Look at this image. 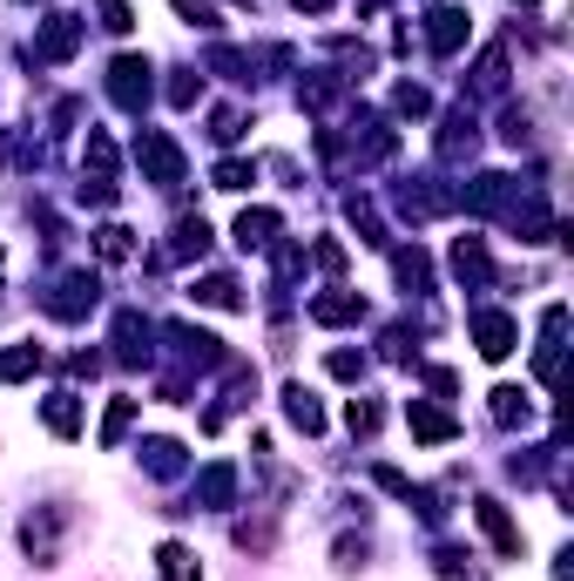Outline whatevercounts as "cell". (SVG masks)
Returning a JSON list of instances; mask_svg holds the SVG:
<instances>
[{"label":"cell","mask_w":574,"mask_h":581,"mask_svg":"<svg viewBox=\"0 0 574 581\" xmlns=\"http://www.w3.org/2000/svg\"><path fill=\"white\" fill-rule=\"evenodd\" d=\"M149 74H155V68H149L142 54H115V61H109V102L129 109V116H142L149 96H155V81H149Z\"/></svg>","instance_id":"obj_1"},{"label":"cell","mask_w":574,"mask_h":581,"mask_svg":"<svg viewBox=\"0 0 574 581\" xmlns=\"http://www.w3.org/2000/svg\"><path fill=\"white\" fill-rule=\"evenodd\" d=\"M135 162H142V177L162 183V190L183 183V149H177V136H162V129H142L135 136Z\"/></svg>","instance_id":"obj_2"},{"label":"cell","mask_w":574,"mask_h":581,"mask_svg":"<svg viewBox=\"0 0 574 581\" xmlns=\"http://www.w3.org/2000/svg\"><path fill=\"white\" fill-rule=\"evenodd\" d=\"M95 298H102V278H95V271H68V278H61L41 304H48L54 318H68V324H74V318H89V311H95Z\"/></svg>","instance_id":"obj_3"},{"label":"cell","mask_w":574,"mask_h":581,"mask_svg":"<svg viewBox=\"0 0 574 581\" xmlns=\"http://www.w3.org/2000/svg\"><path fill=\"white\" fill-rule=\"evenodd\" d=\"M162 339L177 345V359L190 365V372H216V365H230V352H223V339H210V331H197V324H170Z\"/></svg>","instance_id":"obj_4"},{"label":"cell","mask_w":574,"mask_h":581,"mask_svg":"<svg viewBox=\"0 0 574 581\" xmlns=\"http://www.w3.org/2000/svg\"><path fill=\"white\" fill-rule=\"evenodd\" d=\"M473 345H480V359H507L514 345H521V331H514V318L507 311H473Z\"/></svg>","instance_id":"obj_5"},{"label":"cell","mask_w":574,"mask_h":581,"mask_svg":"<svg viewBox=\"0 0 574 581\" xmlns=\"http://www.w3.org/2000/svg\"><path fill=\"white\" fill-rule=\"evenodd\" d=\"M149 339H155V324H149L142 311H122V318H115V359H122V365H149V359H155Z\"/></svg>","instance_id":"obj_6"},{"label":"cell","mask_w":574,"mask_h":581,"mask_svg":"<svg viewBox=\"0 0 574 581\" xmlns=\"http://www.w3.org/2000/svg\"><path fill=\"white\" fill-rule=\"evenodd\" d=\"M74 48H81V21L74 14H48L41 34H34V61H74Z\"/></svg>","instance_id":"obj_7"},{"label":"cell","mask_w":574,"mask_h":581,"mask_svg":"<svg viewBox=\"0 0 574 581\" xmlns=\"http://www.w3.org/2000/svg\"><path fill=\"white\" fill-rule=\"evenodd\" d=\"M561 331H567V304H547L541 311V359H534L541 385H561Z\"/></svg>","instance_id":"obj_8"},{"label":"cell","mask_w":574,"mask_h":581,"mask_svg":"<svg viewBox=\"0 0 574 581\" xmlns=\"http://www.w3.org/2000/svg\"><path fill=\"white\" fill-rule=\"evenodd\" d=\"M405 427H413V440H426V447H446L453 433H460V420L446 405H426V399H413L405 405Z\"/></svg>","instance_id":"obj_9"},{"label":"cell","mask_w":574,"mask_h":581,"mask_svg":"<svg viewBox=\"0 0 574 581\" xmlns=\"http://www.w3.org/2000/svg\"><path fill=\"white\" fill-rule=\"evenodd\" d=\"M473 521L486 528V541H494V554H521V528H514V514L501 508V501H473Z\"/></svg>","instance_id":"obj_10"},{"label":"cell","mask_w":574,"mask_h":581,"mask_svg":"<svg viewBox=\"0 0 574 581\" xmlns=\"http://www.w3.org/2000/svg\"><path fill=\"white\" fill-rule=\"evenodd\" d=\"M466 8H433L426 14V41H433V54H460V41H466Z\"/></svg>","instance_id":"obj_11"},{"label":"cell","mask_w":574,"mask_h":581,"mask_svg":"<svg viewBox=\"0 0 574 581\" xmlns=\"http://www.w3.org/2000/svg\"><path fill=\"white\" fill-rule=\"evenodd\" d=\"M453 278H460V284H494V258H486L480 237H460V243H453Z\"/></svg>","instance_id":"obj_12"},{"label":"cell","mask_w":574,"mask_h":581,"mask_svg":"<svg viewBox=\"0 0 574 581\" xmlns=\"http://www.w3.org/2000/svg\"><path fill=\"white\" fill-rule=\"evenodd\" d=\"M284 420H291L298 433H324V405H318L311 385H298V379L284 385Z\"/></svg>","instance_id":"obj_13"},{"label":"cell","mask_w":574,"mask_h":581,"mask_svg":"<svg viewBox=\"0 0 574 581\" xmlns=\"http://www.w3.org/2000/svg\"><path fill=\"white\" fill-rule=\"evenodd\" d=\"M230 501H236V467H230V460L203 467V473H197V508H230Z\"/></svg>","instance_id":"obj_14"},{"label":"cell","mask_w":574,"mask_h":581,"mask_svg":"<svg viewBox=\"0 0 574 581\" xmlns=\"http://www.w3.org/2000/svg\"><path fill=\"white\" fill-rule=\"evenodd\" d=\"M311 318L318 324H359L365 318V298L359 291H324V298H311Z\"/></svg>","instance_id":"obj_15"},{"label":"cell","mask_w":574,"mask_h":581,"mask_svg":"<svg viewBox=\"0 0 574 581\" xmlns=\"http://www.w3.org/2000/svg\"><path fill=\"white\" fill-rule=\"evenodd\" d=\"M278 210H243L236 217V243H243V251H264V243H278Z\"/></svg>","instance_id":"obj_16"},{"label":"cell","mask_w":574,"mask_h":581,"mask_svg":"<svg viewBox=\"0 0 574 581\" xmlns=\"http://www.w3.org/2000/svg\"><path fill=\"white\" fill-rule=\"evenodd\" d=\"M41 420H48V433L74 440V433H81V399H74V392H48V405H41Z\"/></svg>","instance_id":"obj_17"},{"label":"cell","mask_w":574,"mask_h":581,"mask_svg":"<svg viewBox=\"0 0 574 581\" xmlns=\"http://www.w3.org/2000/svg\"><path fill=\"white\" fill-rule=\"evenodd\" d=\"M203 251H210V223L203 217H183L170 230V258H203Z\"/></svg>","instance_id":"obj_18"},{"label":"cell","mask_w":574,"mask_h":581,"mask_svg":"<svg viewBox=\"0 0 574 581\" xmlns=\"http://www.w3.org/2000/svg\"><path fill=\"white\" fill-rule=\"evenodd\" d=\"M142 467H149L155 480H177V473H183V447H177V440H142Z\"/></svg>","instance_id":"obj_19"},{"label":"cell","mask_w":574,"mask_h":581,"mask_svg":"<svg viewBox=\"0 0 574 581\" xmlns=\"http://www.w3.org/2000/svg\"><path fill=\"white\" fill-rule=\"evenodd\" d=\"M21 548L48 568V561H54V514H28V521H21Z\"/></svg>","instance_id":"obj_20"},{"label":"cell","mask_w":574,"mask_h":581,"mask_svg":"<svg viewBox=\"0 0 574 581\" xmlns=\"http://www.w3.org/2000/svg\"><path fill=\"white\" fill-rule=\"evenodd\" d=\"M473 89H480V96H501V89H507V48H486V54H480Z\"/></svg>","instance_id":"obj_21"},{"label":"cell","mask_w":574,"mask_h":581,"mask_svg":"<svg viewBox=\"0 0 574 581\" xmlns=\"http://www.w3.org/2000/svg\"><path fill=\"white\" fill-rule=\"evenodd\" d=\"M95 258H102V264H122V258H135V230H122V223H102V230H95Z\"/></svg>","instance_id":"obj_22"},{"label":"cell","mask_w":574,"mask_h":581,"mask_svg":"<svg viewBox=\"0 0 574 581\" xmlns=\"http://www.w3.org/2000/svg\"><path fill=\"white\" fill-rule=\"evenodd\" d=\"M392 271H399V284H405V291H433V264H426V251H399V258H392Z\"/></svg>","instance_id":"obj_23"},{"label":"cell","mask_w":574,"mask_h":581,"mask_svg":"<svg viewBox=\"0 0 574 581\" xmlns=\"http://www.w3.org/2000/svg\"><path fill=\"white\" fill-rule=\"evenodd\" d=\"M155 561H162V581H203V574H197V554H190L183 541H162Z\"/></svg>","instance_id":"obj_24"},{"label":"cell","mask_w":574,"mask_h":581,"mask_svg":"<svg viewBox=\"0 0 574 581\" xmlns=\"http://www.w3.org/2000/svg\"><path fill=\"white\" fill-rule=\"evenodd\" d=\"M41 372V345H8V352H0V379H34Z\"/></svg>","instance_id":"obj_25"},{"label":"cell","mask_w":574,"mask_h":581,"mask_svg":"<svg viewBox=\"0 0 574 581\" xmlns=\"http://www.w3.org/2000/svg\"><path fill=\"white\" fill-rule=\"evenodd\" d=\"M460 149H473V116H466V109H453V116H446V129H440V156L453 162Z\"/></svg>","instance_id":"obj_26"},{"label":"cell","mask_w":574,"mask_h":581,"mask_svg":"<svg viewBox=\"0 0 574 581\" xmlns=\"http://www.w3.org/2000/svg\"><path fill=\"white\" fill-rule=\"evenodd\" d=\"M190 298L197 304H216V311H236L243 298H236V278H203V284H190Z\"/></svg>","instance_id":"obj_27"},{"label":"cell","mask_w":574,"mask_h":581,"mask_svg":"<svg viewBox=\"0 0 574 581\" xmlns=\"http://www.w3.org/2000/svg\"><path fill=\"white\" fill-rule=\"evenodd\" d=\"M135 412H142V399H115V405H109V420H102V447H122V433L135 427Z\"/></svg>","instance_id":"obj_28"},{"label":"cell","mask_w":574,"mask_h":581,"mask_svg":"<svg viewBox=\"0 0 574 581\" xmlns=\"http://www.w3.org/2000/svg\"><path fill=\"white\" fill-rule=\"evenodd\" d=\"M494 420H501V427H514V420L527 427V392H521V385H494Z\"/></svg>","instance_id":"obj_29"},{"label":"cell","mask_w":574,"mask_h":581,"mask_svg":"<svg viewBox=\"0 0 574 581\" xmlns=\"http://www.w3.org/2000/svg\"><path fill=\"white\" fill-rule=\"evenodd\" d=\"M251 183H258V162H236V156L216 162V190H251Z\"/></svg>","instance_id":"obj_30"},{"label":"cell","mask_w":574,"mask_h":581,"mask_svg":"<svg viewBox=\"0 0 574 581\" xmlns=\"http://www.w3.org/2000/svg\"><path fill=\"white\" fill-rule=\"evenodd\" d=\"M392 109H399V116H426L433 102H426V89H420V81H399V89H392Z\"/></svg>","instance_id":"obj_31"},{"label":"cell","mask_w":574,"mask_h":581,"mask_svg":"<svg viewBox=\"0 0 574 581\" xmlns=\"http://www.w3.org/2000/svg\"><path fill=\"white\" fill-rule=\"evenodd\" d=\"M379 420H385V412H379L372 399H352V405H345V427H352V433H379Z\"/></svg>","instance_id":"obj_32"},{"label":"cell","mask_w":574,"mask_h":581,"mask_svg":"<svg viewBox=\"0 0 574 581\" xmlns=\"http://www.w3.org/2000/svg\"><path fill=\"white\" fill-rule=\"evenodd\" d=\"M311 258H318V271H324V278H339V271H345V243L318 237V243H311Z\"/></svg>","instance_id":"obj_33"},{"label":"cell","mask_w":574,"mask_h":581,"mask_svg":"<svg viewBox=\"0 0 574 581\" xmlns=\"http://www.w3.org/2000/svg\"><path fill=\"white\" fill-rule=\"evenodd\" d=\"M324 372H332V379H365V352H332V359H324Z\"/></svg>","instance_id":"obj_34"},{"label":"cell","mask_w":574,"mask_h":581,"mask_svg":"<svg viewBox=\"0 0 574 581\" xmlns=\"http://www.w3.org/2000/svg\"><path fill=\"white\" fill-rule=\"evenodd\" d=\"M95 8H102V28H109V34H129V28H135L129 0H95Z\"/></svg>","instance_id":"obj_35"},{"label":"cell","mask_w":574,"mask_h":581,"mask_svg":"<svg viewBox=\"0 0 574 581\" xmlns=\"http://www.w3.org/2000/svg\"><path fill=\"white\" fill-rule=\"evenodd\" d=\"M170 8H177L190 28H216V8H210V0H170Z\"/></svg>","instance_id":"obj_36"},{"label":"cell","mask_w":574,"mask_h":581,"mask_svg":"<svg viewBox=\"0 0 574 581\" xmlns=\"http://www.w3.org/2000/svg\"><path fill=\"white\" fill-rule=\"evenodd\" d=\"M197 96H203V74H177V81H170V102H177V109H197Z\"/></svg>","instance_id":"obj_37"},{"label":"cell","mask_w":574,"mask_h":581,"mask_svg":"<svg viewBox=\"0 0 574 581\" xmlns=\"http://www.w3.org/2000/svg\"><path fill=\"white\" fill-rule=\"evenodd\" d=\"M210 136H216V142H236V136H243V116H236V109H216V116H210Z\"/></svg>","instance_id":"obj_38"},{"label":"cell","mask_w":574,"mask_h":581,"mask_svg":"<svg viewBox=\"0 0 574 581\" xmlns=\"http://www.w3.org/2000/svg\"><path fill=\"white\" fill-rule=\"evenodd\" d=\"M372 480H379L385 493H399V501H413V480H405L399 467H372Z\"/></svg>","instance_id":"obj_39"},{"label":"cell","mask_w":574,"mask_h":581,"mask_svg":"<svg viewBox=\"0 0 574 581\" xmlns=\"http://www.w3.org/2000/svg\"><path fill=\"white\" fill-rule=\"evenodd\" d=\"M365 561V541H339V568H359Z\"/></svg>","instance_id":"obj_40"},{"label":"cell","mask_w":574,"mask_h":581,"mask_svg":"<svg viewBox=\"0 0 574 581\" xmlns=\"http://www.w3.org/2000/svg\"><path fill=\"white\" fill-rule=\"evenodd\" d=\"M298 8H304V14H324V8H332V0H298Z\"/></svg>","instance_id":"obj_41"},{"label":"cell","mask_w":574,"mask_h":581,"mask_svg":"<svg viewBox=\"0 0 574 581\" xmlns=\"http://www.w3.org/2000/svg\"><path fill=\"white\" fill-rule=\"evenodd\" d=\"M0 271H8V258H0Z\"/></svg>","instance_id":"obj_42"},{"label":"cell","mask_w":574,"mask_h":581,"mask_svg":"<svg viewBox=\"0 0 574 581\" xmlns=\"http://www.w3.org/2000/svg\"><path fill=\"white\" fill-rule=\"evenodd\" d=\"M521 8H534V0H521Z\"/></svg>","instance_id":"obj_43"}]
</instances>
